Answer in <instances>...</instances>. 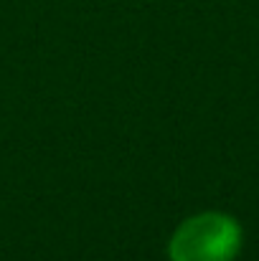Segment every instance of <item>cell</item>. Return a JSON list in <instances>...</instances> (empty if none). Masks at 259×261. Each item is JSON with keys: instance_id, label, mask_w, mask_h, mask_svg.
Segmentation results:
<instances>
[{"instance_id": "1", "label": "cell", "mask_w": 259, "mask_h": 261, "mask_svg": "<svg viewBox=\"0 0 259 261\" xmlns=\"http://www.w3.org/2000/svg\"><path fill=\"white\" fill-rule=\"evenodd\" d=\"M242 226L234 216L206 211L185 218L168 241L171 261H234L242 249Z\"/></svg>"}]
</instances>
